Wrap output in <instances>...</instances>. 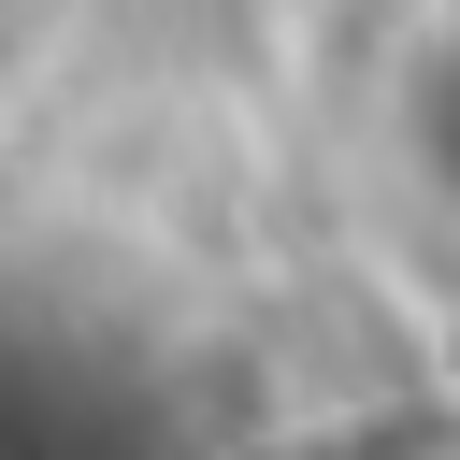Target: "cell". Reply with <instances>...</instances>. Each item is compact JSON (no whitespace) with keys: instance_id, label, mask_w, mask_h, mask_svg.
<instances>
[{"instance_id":"6da1fadb","label":"cell","mask_w":460,"mask_h":460,"mask_svg":"<svg viewBox=\"0 0 460 460\" xmlns=\"http://www.w3.org/2000/svg\"><path fill=\"white\" fill-rule=\"evenodd\" d=\"M417 115H431V158H446V187H460V43H446V72H431Z\"/></svg>"}]
</instances>
